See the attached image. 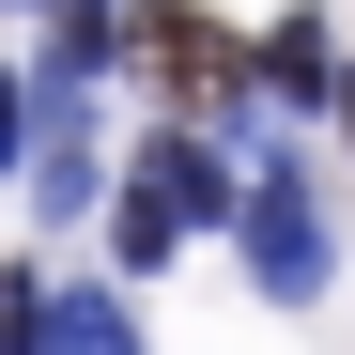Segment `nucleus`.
<instances>
[{
	"label": "nucleus",
	"instance_id": "f257e3e1",
	"mask_svg": "<svg viewBox=\"0 0 355 355\" xmlns=\"http://www.w3.org/2000/svg\"><path fill=\"white\" fill-rule=\"evenodd\" d=\"M248 278L278 293V309H309V293H324V201L293 186V170L248 186Z\"/></svg>",
	"mask_w": 355,
	"mask_h": 355
},
{
	"label": "nucleus",
	"instance_id": "f03ea898",
	"mask_svg": "<svg viewBox=\"0 0 355 355\" xmlns=\"http://www.w3.org/2000/svg\"><path fill=\"white\" fill-rule=\"evenodd\" d=\"M108 46H139V78H155V93H232V46H216L201 0H139Z\"/></svg>",
	"mask_w": 355,
	"mask_h": 355
},
{
	"label": "nucleus",
	"instance_id": "7ed1b4c3",
	"mask_svg": "<svg viewBox=\"0 0 355 355\" xmlns=\"http://www.w3.org/2000/svg\"><path fill=\"white\" fill-rule=\"evenodd\" d=\"M16 355H139V324H124L108 278H62V293H31V340Z\"/></svg>",
	"mask_w": 355,
	"mask_h": 355
},
{
	"label": "nucleus",
	"instance_id": "20e7f679",
	"mask_svg": "<svg viewBox=\"0 0 355 355\" xmlns=\"http://www.w3.org/2000/svg\"><path fill=\"white\" fill-rule=\"evenodd\" d=\"M139 186H155L170 216H216V201H232V170H216L201 124H170V139H139Z\"/></svg>",
	"mask_w": 355,
	"mask_h": 355
},
{
	"label": "nucleus",
	"instance_id": "39448f33",
	"mask_svg": "<svg viewBox=\"0 0 355 355\" xmlns=\"http://www.w3.org/2000/svg\"><path fill=\"white\" fill-rule=\"evenodd\" d=\"M108 31H124V0H46V78H93Z\"/></svg>",
	"mask_w": 355,
	"mask_h": 355
},
{
	"label": "nucleus",
	"instance_id": "423d86ee",
	"mask_svg": "<svg viewBox=\"0 0 355 355\" xmlns=\"http://www.w3.org/2000/svg\"><path fill=\"white\" fill-rule=\"evenodd\" d=\"M263 78H278V93H324V31H309V16H293V31L263 46Z\"/></svg>",
	"mask_w": 355,
	"mask_h": 355
},
{
	"label": "nucleus",
	"instance_id": "0eeeda50",
	"mask_svg": "<svg viewBox=\"0 0 355 355\" xmlns=\"http://www.w3.org/2000/svg\"><path fill=\"white\" fill-rule=\"evenodd\" d=\"M31 155V78H0V170Z\"/></svg>",
	"mask_w": 355,
	"mask_h": 355
},
{
	"label": "nucleus",
	"instance_id": "6e6552de",
	"mask_svg": "<svg viewBox=\"0 0 355 355\" xmlns=\"http://www.w3.org/2000/svg\"><path fill=\"white\" fill-rule=\"evenodd\" d=\"M340 124H355V78H340Z\"/></svg>",
	"mask_w": 355,
	"mask_h": 355
}]
</instances>
